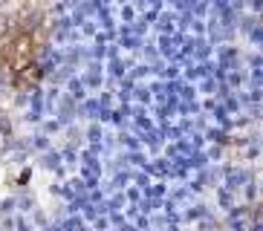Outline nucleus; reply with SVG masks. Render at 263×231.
Wrapping results in <instances>:
<instances>
[{"label": "nucleus", "mask_w": 263, "mask_h": 231, "mask_svg": "<svg viewBox=\"0 0 263 231\" xmlns=\"http://www.w3.org/2000/svg\"><path fill=\"white\" fill-rule=\"evenodd\" d=\"M32 61H35V35L32 32H17L9 44L0 46V69H9L12 78Z\"/></svg>", "instance_id": "nucleus-1"}, {"label": "nucleus", "mask_w": 263, "mask_h": 231, "mask_svg": "<svg viewBox=\"0 0 263 231\" xmlns=\"http://www.w3.org/2000/svg\"><path fill=\"white\" fill-rule=\"evenodd\" d=\"M38 81H41V67H38L35 61L15 75V84H17V87H29V84H38Z\"/></svg>", "instance_id": "nucleus-2"}]
</instances>
